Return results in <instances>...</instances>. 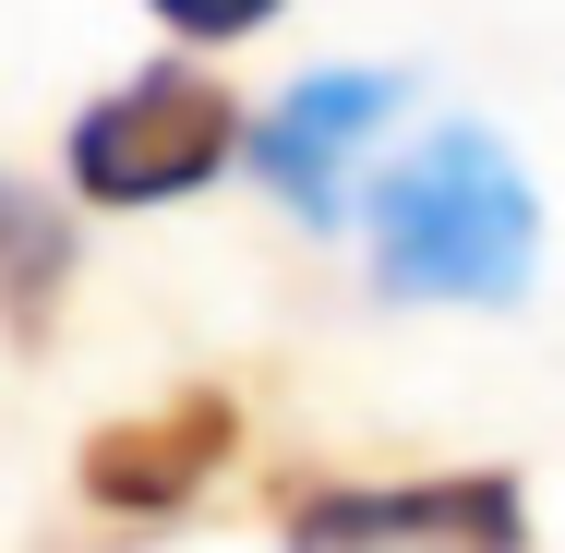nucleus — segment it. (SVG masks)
<instances>
[{
	"label": "nucleus",
	"mask_w": 565,
	"mask_h": 553,
	"mask_svg": "<svg viewBox=\"0 0 565 553\" xmlns=\"http://www.w3.org/2000/svg\"><path fill=\"white\" fill-rule=\"evenodd\" d=\"M289 553H530V493H518V469L313 481L289 506Z\"/></svg>",
	"instance_id": "obj_3"
},
{
	"label": "nucleus",
	"mask_w": 565,
	"mask_h": 553,
	"mask_svg": "<svg viewBox=\"0 0 565 553\" xmlns=\"http://www.w3.org/2000/svg\"><path fill=\"white\" fill-rule=\"evenodd\" d=\"M169 36H193V49H228V36H253V24H277V0H145Z\"/></svg>",
	"instance_id": "obj_7"
},
{
	"label": "nucleus",
	"mask_w": 565,
	"mask_h": 553,
	"mask_svg": "<svg viewBox=\"0 0 565 553\" xmlns=\"http://www.w3.org/2000/svg\"><path fill=\"white\" fill-rule=\"evenodd\" d=\"M228 157H241V109H228L217 73H193V61H157V73L109 85L97 109H73V132H61V169H73L85 205H181V193L217 181Z\"/></svg>",
	"instance_id": "obj_2"
},
{
	"label": "nucleus",
	"mask_w": 565,
	"mask_h": 553,
	"mask_svg": "<svg viewBox=\"0 0 565 553\" xmlns=\"http://www.w3.org/2000/svg\"><path fill=\"white\" fill-rule=\"evenodd\" d=\"M228 445H241V397L228 385H181V397L132 410L109 434H85V506H109V518H181L228 469Z\"/></svg>",
	"instance_id": "obj_4"
},
{
	"label": "nucleus",
	"mask_w": 565,
	"mask_h": 553,
	"mask_svg": "<svg viewBox=\"0 0 565 553\" xmlns=\"http://www.w3.org/2000/svg\"><path fill=\"white\" fill-rule=\"evenodd\" d=\"M0 228H12V337H24V349H49V313H61V277H73V228H61V205H49L36 181H12Z\"/></svg>",
	"instance_id": "obj_6"
},
{
	"label": "nucleus",
	"mask_w": 565,
	"mask_h": 553,
	"mask_svg": "<svg viewBox=\"0 0 565 553\" xmlns=\"http://www.w3.org/2000/svg\"><path fill=\"white\" fill-rule=\"evenodd\" d=\"M542 265V193L505 157V132L446 120L422 132L373 193V289L385 301H518Z\"/></svg>",
	"instance_id": "obj_1"
},
{
	"label": "nucleus",
	"mask_w": 565,
	"mask_h": 553,
	"mask_svg": "<svg viewBox=\"0 0 565 553\" xmlns=\"http://www.w3.org/2000/svg\"><path fill=\"white\" fill-rule=\"evenodd\" d=\"M397 73H301L277 109H265V132H253V169L277 181V205L301 228H338L349 217V157L397 120Z\"/></svg>",
	"instance_id": "obj_5"
}]
</instances>
